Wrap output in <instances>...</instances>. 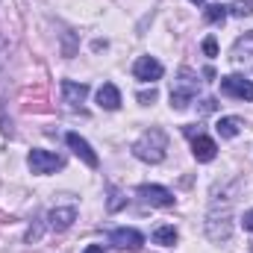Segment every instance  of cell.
I'll list each match as a JSON object with an SVG mask.
<instances>
[{"mask_svg": "<svg viewBox=\"0 0 253 253\" xmlns=\"http://www.w3.org/2000/svg\"><path fill=\"white\" fill-rule=\"evenodd\" d=\"M165 150H168V135L159 129V126H153V129H147L135 144H132V153H135V159H141V162H150V165H159L162 159H165Z\"/></svg>", "mask_w": 253, "mask_h": 253, "instance_id": "obj_1", "label": "cell"}, {"mask_svg": "<svg viewBox=\"0 0 253 253\" xmlns=\"http://www.w3.org/2000/svg\"><path fill=\"white\" fill-rule=\"evenodd\" d=\"M197 91H200L197 74H194L191 68H183V71L177 74L174 85H171V106H174V109H186L191 100L197 97Z\"/></svg>", "mask_w": 253, "mask_h": 253, "instance_id": "obj_2", "label": "cell"}, {"mask_svg": "<svg viewBox=\"0 0 253 253\" xmlns=\"http://www.w3.org/2000/svg\"><path fill=\"white\" fill-rule=\"evenodd\" d=\"M27 165H30L33 174H53V171L65 168V159L56 156V153H50V150H39V147H36V150H30Z\"/></svg>", "mask_w": 253, "mask_h": 253, "instance_id": "obj_3", "label": "cell"}, {"mask_svg": "<svg viewBox=\"0 0 253 253\" xmlns=\"http://www.w3.org/2000/svg\"><path fill=\"white\" fill-rule=\"evenodd\" d=\"M221 91H224V94H230V97L251 100V103H253V83H251V80H245V77H239V74L224 77V80H221Z\"/></svg>", "mask_w": 253, "mask_h": 253, "instance_id": "obj_4", "label": "cell"}, {"mask_svg": "<svg viewBox=\"0 0 253 253\" xmlns=\"http://www.w3.org/2000/svg\"><path fill=\"white\" fill-rule=\"evenodd\" d=\"M65 141H68V147H71V150H74V153L88 165V168H97V162H100V159H97V153L91 150V144H88L80 132H68V135H65Z\"/></svg>", "mask_w": 253, "mask_h": 253, "instance_id": "obj_5", "label": "cell"}, {"mask_svg": "<svg viewBox=\"0 0 253 253\" xmlns=\"http://www.w3.org/2000/svg\"><path fill=\"white\" fill-rule=\"evenodd\" d=\"M109 242H112L115 248H121V251H138V248L144 245V236H141L138 230H132V227H121V230H112Z\"/></svg>", "mask_w": 253, "mask_h": 253, "instance_id": "obj_6", "label": "cell"}, {"mask_svg": "<svg viewBox=\"0 0 253 253\" xmlns=\"http://www.w3.org/2000/svg\"><path fill=\"white\" fill-rule=\"evenodd\" d=\"M138 194H141V200L150 203V206H162V209L174 206V194L168 189H162V186H138Z\"/></svg>", "mask_w": 253, "mask_h": 253, "instance_id": "obj_7", "label": "cell"}, {"mask_svg": "<svg viewBox=\"0 0 253 253\" xmlns=\"http://www.w3.org/2000/svg\"><path fill=\"white\" fill-rule=\"evenodd\" d=\"M132 74H135V80H144V83H153V80H159L162 74H165V68L162 62H156L153 56H141L135 68H132Z\"/></svg>", "mask_w": 253, "mask_h": 253, "instance_id": "obj_8", "label": "cell"}, {"mask_svg": "<svg viewBox=\"0 0 253 253\" xmlns=\"http://www.w3.org/2000/svg\"><path fill=\"white\" fill-rule=\"evenodd\" d=\"M74 221H77V209H74V206H59V209H50V215H47V227H50V230H56V233L68 230Z\"/></svg>", "mask_w": 253, "mask_h": 253, "instance_id": "obj_9", "label": "cell"}, {"mask_svg": "<svg viewBox=\"0 0 253 253\" xmlns=\"http://www.w3.org/2000/svg\"><path fill=\"white\" fill-rule=\"evenodd\" d=\"M191 153H194L197 162H212L215 153H218V147H215V141L209 135H194L191 138Z\"/></svg>", "mask_w": 253, "mask_h": 253, "instance_id": "obj_10", "label": "cell"}, {"mask_svg": "<svg viewBox=\"0 0 253 253\" xmlns=\"http://www.w3.org/2000/svg\"><path fill=\"white\" fill-rule=\"evenodd\" d=\"M97 106H100V109L115 112V109L121 106V91H118L112 83H103V85L97 88Z\"/></svg>", "mask_w": 253, "mask_h": 253, "instance_id": "obj_11", "label": "cell"}, {"mask_svg": "<svg viewBox=\"0 0 253 253\" xmlns=\"http://www.w3.org/2000/svg\"><path fill=\"white\" fill-rule=\"evenodd\" d=\"M88 94V85L85 83H74V80H62V97L68 106H80Z\"/></svg>", "mask_w": 253, "mask_h": 253, "instance_id": "obj_12", "label": "cell"}, {"mask_svg": "<svg viewBox=\"0 0 253 253\" xmlns=\"http://www.w3.org/2000/svg\"><path fill=\"white\" fill-rule=\"evenodd\" d=\"M233 62H245V59H253V30L251 33H245L236 44H233V56H230Z\"/></svg>", "mask_w": 253, "mask_h": 253, "instance_id": "obj_13", "label": "cell"}, {"mask_svg": "<svg viewBox=\"0 0 253 253\" xmlns=\"http://www.w3.org/2000/svg\"><path fill=\"white\" fill-rule=\"evenodd\" d=\"M150 239H153V245H162V248H174L180 236H177V230H174L171 224H162V227H156V230H153V236H150Z\"/></svg>", "mask_w": 253, "mask_h": 253, "instance_id": "obj_14", "label": "cell"}, {"mask_svg": "<svg viewBox=\"0 0 253 253\" xmlns=\"http://www.w3.org/2000/svg\"><path fill=\"white\" fill-rule=\"evenodd\" d=\"M215 129H218L221 138H236V135L242 132V121H239V118H221Z\"/></svg>", "mask_w": 253, "mask_h": 253, "instance_id": "obj_15", "label": "cell"}, {"mask_svg": "<svg viewBox=\"0 0 253 253\" xmlns=\"http://www.w3.org/2000/svg\"><path fill=\"white\" fill-rule=\"evenodd\" d=\"M203 18H206L209 24H224V18H227V6H224V3H212V6H206Z\"/></svg>", "mask_w": 253, "mask_h": 253, "instance_id": "obj_16", "label": "cell"}, {"mask_svg": "<svg viewBox=\"0 0 253 253\" xmlns=\"http://www.w3.org/2000/svg\"><path fill=\"white\" fill-rule=\"evenodd\" d=\"M236 18H248L253 15V0H239V3H233V6H227Z\"/></svg>", "mask_w": 253, "mask_h": 253, "instance_id": "obj_17", "label": "cell"}, {"mask_svg": "<svg viewBox=\"0 0 253 253\" xmlns=\"http://www.w3.org/2000/svg\"><path fill=\"white\" fill-rule=\"evenodd\" d=\"M203 53H206L209 59H215V56H218V42H215L212 36H209V39H203Z\"/></svg>", "mask_w": 253, "mask_h": 253, "instance_id": "obj_18", "label": "cell"}, {"mask_svg": "<svg viewBox=\"0 0 253 253\" xmlns=\"http://www.w3.org/2000/svg\"><path fill=\"white\" fill-rule=\"evenodd\" d=\"M156 97H159V94H156V88H150V91H141V94H138V100H141V103H153Z\"/></svg>", "mask_w": 253, "mask_h": 253, "instance_id": "obj_19", "label": "cell"}, {"mask_svg": "<svg viewBox=\"0 0 253 253\" xmlns=\"http://www.w3.org/2000/svg\"><path fill=\"white\" fill-rule=\"evenodd\" d=\"M242 224H245V230H251V233H253V209H251V212H245Z\"/></svg>", "mask_w": 253, "mask_h": 253, "instance_id": "obj_20", "label": "cell"}, {"mask_svg": "<svg viewBox=\"0 0 253 253\" xmlns=\"http://www.w3.org/2000/svg\"><path fill=\"white\" fill-rule=\"evenodd\" d=\"M83 253H106V251H103L100 245H88V248H85V251H83Z\"/></svg>", "mask_w": 253, "mask_h": 253, "instance_id": "obj_21", "label": "cell"}, {"mask_svg": "<svg viewBox=\"0 0 253 253\" xmlns=\"http://www.w3.org/2000/svg\"><path fill=\"white\" fill-rule=\"evenodd\" d=\"M191 3H194V6H203V0H191Z\"/></svg>", "mask_w": 253, "mask_h": 253, "instance_id": "obj_22", "label": "cell"}]
</instances>
